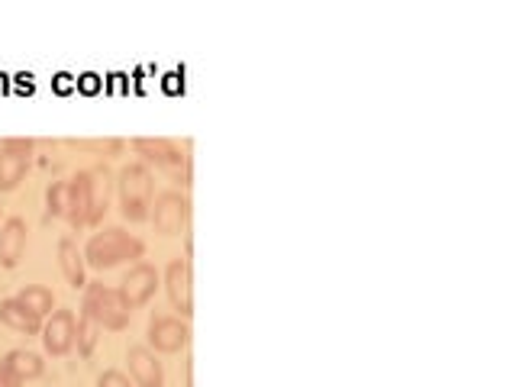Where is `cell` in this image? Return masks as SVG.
I'll return each instance as SVG.
<instances>
[{"instance_id": "obj_16", "label": "cell", "mask_w": 516, "mask_h": 387, "mask_svg": "<svg viewBox=\"0 0 516 387\" xmlns=\"http://www.w3.org/2000/svg\"><path fill=\"white\" fill-rule=\"evenodd\" d=\"M59 268H62V275H65V281L71 284V288H84V252L78 249V242L71 239V236H65V239H59Z\"/></svg>"}, {"instance_id": "obj_21", "label": "cell", "mask_w": 516, "mask_h": 387, "mask_svg": "<svg viewBox=\"0 0 516 387\" xmlns=\"http://www.w3.org/2000/svg\"><path fill=\"white\" fill-rule=\"evenodd\" d=\"M71 146L78 149H91V152H107V155H120L123 152V139H71Z\"/></svg>"}, {"instance_id": "obj_18", "label": "cell", "mask_w": 516, "mask_h": 387, "mask_svg": "<svg viewBox=\"0 0 516 387\" xmlns=\"http://www.w3.org/2000/svg\"><path fill=\"white\" fill-rule=\"evenodd\" d=\"M17 300L30 313H36L39 320L42 317H52V313H55V294L46 288V284H26V288L17 294Z\"/></svg>"}, {"instance_id": "obj_7", "label": "cell", "mask_w": 516, "mask_h": 387, "mask_svg": "<svg viewBox=\"0 0 516 387\" xmlns=\"http://www.w3.org/2000/svg\"><path fill=\"white\" fill-rule=\"evenodd\" d=\"M191 342V326L181 317H165V313H155L149 320V346L152 352L175 355L181 349H188Z\"/></svg>"}, {"instance_id": "obj_8", "label": "cell", "mask_w": 516, "mask_h": 387, "mask_svg": "<svg viewBox=\"0 0 516 387\" xmlns=\"http://www.w3.org/2000/svg\"><path fill=\"white\" fill-rule=\"evenodd\" d=\"M155 291H159V268L149 265V262H136L120 281V294L129 304V310L146 307L149 300L155 297Z\"/></svg>"}, {"instance_id": "obj_13", "label": "cell", "mask_w": 516, "mask_h": 387, "mask_svg": "<svg viewBox=\"0 0 516 387\" xmlns=\"http://www.w3.org/2000/svg\"><path fill=\"white\" fill-rule=\"evenodd\" d=\"M88 213H91V175H88V168H84L68 181V213L65 217H68L71 229H84L88 226Z\"/></svg>"}, {"instance_id": "obj_17", "label": "cell", "mask_w": 516, "mask_h": 387, "mask_svg": "<svg viewBox=\"0 0 516 387\" xmlns=\"http://www.w3.org/2000/svg\"><path fill=\"white\" fill-rule=\"evenodd\" d=\"M0 362H4L20 381H33V378L42 375V371H46V362H42V355L39 352H30V349H13V352H7L4 358H0Z\"/></svg>"}, {"instance_id": "obj_20", "label": "cell", "mask_w": 516, "mask_h": 387, "mask_svg": "<svg viewBox=\"0 0 516 387\" xmlns=\"http://www.w3.org/2000/svg\"><path fill=\"white\" fill-rule=\"evenodd\" d=\"M46 207H49V217H65V213H68V181L49 184Z\"/></svg>"}, {"instance_id": "obj_5", "label": "cell", "mask_w": 516, "mask_h": 387, "mask_svg": "<svg viewBox=\"0 0 516 387\" xmlns=\"http://www.w3.org/2000/svg\"><path fill=\"white\" fill-rule=\"evenodd\" d=\"M149 217H152L155 233L175 236V233H181L184 226H188L191 200H188V194H184V191H162V194H155Z\"/></svg>"}, {"instance_id": "obj_6", "label": "cell", "mask_w": 516, "mask_h": 387, "mask_svg": "<svg viewBox=\"0 0 516 387\" xmlns=\"http://www.w3.org/2000/svg\"><path fill=\"white\" fill-rule=\"evenodd\" d=\"M165 294L181 320L194 317V275L188 258H171L165 268Z\"/></svg>"}, {"instance_id": "obj_19", "label": "cell", "mask_w": 516, "mask_h": 387, "mask_svg": "<svg viewBox=\"0 0 516 387\" xmlns=\"http://www.w3.org/2000/svg\"><path fill=\"white\" fill-rule=\"evenodd\" d=\"M97 333H100V326L88 317V313H78V320H75V346H78V355L81 358H88L94 352Z\"/></svg>"}, {"instance_id": "obj_4", "label": "cell", "mask_w": 516, "mask_h": 387, "mask_svg": "<svg viewBox=\"0 0 516 387\" xmlns=\"http://www.w3.org/2000/svg\"><path fill=\"white\" fill-rule=\"evenodd\" d=\"M33 149L36 142L33 139H23V136H10L0 142V191H17L20 181L26 178V171L33 165Z\"/></svg>"}, {"instance_id": "obj_11", "label": "cell", "mask_w": 516, "mask_h": 387, "mask_svg": "<svg viewBox=\"0 0 516 387\" xmlns=\"http://www.w3.org/2000/svg\"><path fill=\"white\" fill-rule=\"evenodd\" d=\"M136 155H142V165H159V168H178L188 162V155L178 149V142L171 139H152V136H139L133 139Z\"/></svg>"}, {"instance_id": "obj_1", "label": "cell", "mask_w": 516, "mask_h": 387, "mask_svg": "<svg viewBox=\"0 0 516 387\" xmlns=\"http://www.w3.org/2000/svg\"><path fill=\"white\" fill-rule=\"evenodd\" d=\"M84 252V265H91L97 271L117 268L120 262H139L146 255V242L136 239L133 233H126L123 226H107L88 239Z\"/></svg>"}, {"instance_id": "obj_12", "label": "cell", "mask_w": 516, "mask_h": 387, "mask_svg": "<svg viewBox=\"0 0 516 387\" xmlns=\"http://www.w3.org/2000/svg\"><path fill=\"white\" fill-rule=\"evenodd\" d=\"M91 175V213H88V226H97L104 220V213L110 210V197H113V188H117V181H113V171L100 162L94 168H88Z\"/></svg>"}, {"instance_id": "obj_3", "label": "cell", "mask_w": 516, "mask_h": 387, "mask_svg": "<svg viewBox=\"0 0 516 387\" xmlns=\"http://www.w3.org/2000/svg\"><path fill=\"white\" fill-rule=\"evenodd\" d=\"M81 313H88L100 329H113V333L126 329L129 317H133V310H129V304L123 300L120 288H110V284H104V281L84 284Z\"/></svg>"}, {"instance_id": "obj_22", "label": "cell", "mask_w": 516, "mask_h": 387, "mask_svg": "<svg viewBox=\"0 0 516 387\" xmlns=\"http://www.w3.org/2000/svg\"><path fill=\"white\" fill-rule=\"evenodd\" d=\"M97 387H133V381H129L123 371L110 368V371H104V375L97 378Z\"/></svg>"}, {"instance_id": "obj_10", "label": "cell", "mask_w": 516, "mask_h": 387, "mask_svg": "<svg viewBox=\"0 0 516 387\" xmlns=\"http://www.w3.org/2000/svg\"><path fill=\"white\" fill-rule=\"evenodd\" d=\"M126 362H129L133 384H139V387H165V368L159 362V355H155L149 346H129Z\"/></svg>"}, {"instance_id": "obj_15", "label": "cell", "mask_w": 516, "mask_h": 387, "mask_svg": "<svg viewBox=\"0 0 516 387\" xmlns=\"http://www.w3.org/2000/svg\"><path fill=\"white\" fill-rule=\"evenodd\" d=\"M0 323L17 329V333H26V336H39L42 333V320L36 313H30L17 297H7L0 300Z\"/></svg>"}, {"instance_id": "obj_14", "label": "cell", "mask_w": 516, "mask_h": 387, "mask_svg": "<svg viewBox=\"0 0 516 387\" xmlns=\"http://www.w3.org/2000/svg\"><path fill=\"white\" fill-rule=\"evenodd\" d=\"M26 252V220L23 217H7L0 223V265L17 268Z\"/></svg>"}, {"instance_id": "obj_2", "label": "cell", "mask_w": 516, "mask_h": 387, "mask_svg": "<svg viewBox=\"0 0 516 387\" xmlns=\"http://www.w3.org/2000/svg\"><path fill=\"white\" fill-rule=\"evenodd\" d=\"M117 197H120V210L129 223H142L149 220L152 200H155V181L149 165L142 162H129L120 168L117 175Z\"/></svg>"}, {"instance_id": "obj_9", "label": "cell", "mask_w": 516, "mask_h": 387, "mask_svg": "<svg viewBox=\"0 0 516 387\" xmlns=\"http://www.w3.org/2000/svg\"><path fill=\"white\" fill-rule=\"evenodd\" d=\"M75 310H55L42 326V346L49 355H68L75 349Z\"/></svg>"}, {"instance_id": "obj_23", "label": "cell", "mask_w": 516, "mask_h": 387, "mask_svg": "<svg viewBox=\"0 0 516 387\" xmlns=\"http://www.w3.org/2000/svg\"><path fill=\"white\" fill-rule=\"evenodd\" d=\"M23 381L17 378V375H13V371L4 365V362H0V387H20Z\"/></svg>"}]
</instances>
